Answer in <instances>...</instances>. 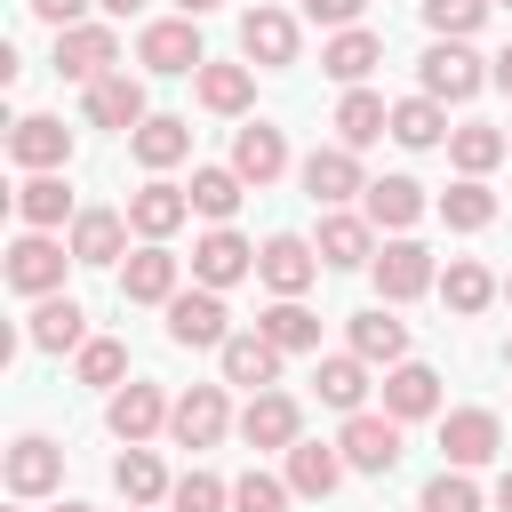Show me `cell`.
Segmentation results:
<instances>
[{"mask_svg":"<svg viewBox=\"0 0 512 512\" xmlns=\"http://www.w3.org/2000/svg\"><path fill=\"white\" fill-rule=\"evenodd\" d=\"M416 72H424V96H440V104H464V96H480V80H488V72H480V56H472L464 40L424 48V64H416Z\"/></svg>","mask_w":512,"mask_h":512,"instance_id":"cell-6","label":"cell"},{"mask_svg":"<svg viewBox=\"0 0 512 512\" xmlns=\"http://www.w3.org/2000/svg\"><path fill=\"white\" fill-rule=\"evenodd\" d=\"M240 272H256V248H248L232 224H216L208 240H192V280H200V288H232Z\"/></svg>","mask_w":512,"mask_h":512,"instance_id":"cell-14","label":"cell"},{"mask_svg":"<svg viewBox=\"0 0 512 512\" xmlns=\"http://www.w3.org/2000/svg\"><path fill=\"white\" fill-rule=\"evenodd\" d=\"M128 512H144V504H128Z\"/></svg>","mask_w":512,"mask_h":512,"instance_id":"cell-56","label":"cell"},{"mask_svg":"<svg viewBox=\"0 0 512 512\" xmlns=\"http://www.w3.org/2000/svg\"><path fill=\"white\" fill-rule=\"evenodd\" d=\"M448 152H456V168L464 176H488L512 144H504V128H488V120H464V128H448Z\"/></svg>","mask_w":512,"mask_h":512,"instance_id":"cell-36","label":"cell"},{"mask_svg":"<svg viewBox=\"0 0 512 512\" xmlns=\"http://www.w3.org/2000/svg\"><path fill=\"white\" fill-rule=\"evenodd\" d=\"M112 488H120L128 504H160V496H168L176 480H168V472H160V456H152V448L136 440V448H128L120 464H112Z\"/></svg>","mask_w":512,"mask_h":512,"instance_id":"cell-34","label":"cell"},{"mask_svg":"<svg viewBox=\"0 0 512 512\" xmlns=\"http://www.w3.org/2000/svg\"><path fill=\"white\" fill-rule=\"evenodd\" d=\"M288 480H272V472H240L232 480V512H288Z\"/></svg>","mask_w":512,"mask_h":512,"instance_id":"cell-43","label":"cell"},{"mask_svg":"<svg viewBox=\"0 0 512 512\" xmlns=\"http://www.w3.org/2000/svg\"><path fill=\"white\" fill-rule=\"evenodd\" d=\"M232 168H240V176L264 192V184L288 168V136H280V128H264V120H248V128L232 136Z\"/></svg>","mask_w":512,"mask_h":512,"instance_id":"cell-21","label":"cell"},{"mask_svg":"<svg viewBox=\"0 0 512 512\" xmlns=\"http://www.w3.org/2000/svg\"><path fill=\"white\" fill-rule=\"evenodd\" d=\"M440 216H448V232H488V224H496V192H488L480 176H464V184L440 192Z\"/></svg>","mask_w":512,"mask_h":512,"instance_id":"cell-38","label":"cell"},{"mask_svg":"<svg viewBox=\"0 0 512 512\" xmlns=\"http://www.w3.org/2000/svg\"><path fill=\"white\" fill-rule=\"evenodd\" d=\"M184 216H192V192H176V184H160V176H152L144 192H128V224H136L144 240H168Z\"/></svg>","mask_w":512,"mask_h":512,"instance_id":"cell-22","label":"cell"},{"mask_svg":"<svg viewBox=\"0 0 512 512\" xmlns=\"http://www.w3.org/2000/svg\"><path fill=\"white\" fill-rule=\"evenodd\" d=\"M256 96V64H200V104L208 112H248Z\"/></svg>","mask_w":512,"mask_h":512,"instance_id":"cell-35","label":"cell"},{"mask_svg":"<svg viewBox=\"0 0 512 512\" xmlns=\"http://www.w3.org/2000/svg\"><path fill=\"white\" fill-rule=\"evenodd\" d=\"M440 296H448V312H488V296H496V280H488V264H472V256H456V264L440 272Z\"/></svg>","mask_w":512,"mask_h":512,"instance_id":"cell-40","label":"cell"},{"mask_svg":"<svg viewBox=\"0 0 512 512\" xmlns=\"http://www.w3.org/2000/svg\"><path fill=\"white\" fill-rule=\"evenodd\" d=\"M8 152H16V168H64L72 160V128L64 120H48V112H32V120H16V136H8Z\"/></svg>","mask_w":512,"mask_h":512,"instance_id":"cell-16","label":"cell"},{"mask_svg":"<svg viewBox=\"0 0 512 512\" xmlns=\"http://www.w3.org/2000/svg\"><path fill=\"white\" fill-rule=\"evenodd\" d=\"M352 352H360V360L400 368V360H408V328H400L384 304H368V312H352Z\"/></svg>","mask_w":512,"mask_h":512,"instance_id":"cell-27","label":"cell"},{"mask_svg":"<svg viewBox=\"0 0 512 512\" xmlns=\"http://www.w3.org/2000/svg\"><path fill=\"white\" fill-rule=\"evenodd\" d=\"M184 192H192V208H200L208 224H224V216L240 208L248 176H240V168H192V184H184Z\"/></svg>","mask_w":512,"mask_h":512,"instance_id":"cell-37","label":"cell"},{"mask_svg":"<svg viewBox=\"0 0 512 512\" xmlns=\"http://www.w3.org/2000/svg\"><path fill=\"white\" fill-rule=\"evenodd\" d=\"M488 80H496V88H504V96H512V48H504V56H496V64H488Z\"/></svg>","mask_w":512,"mask_h":512,"instance_id":"cell-50","label":"cell"},{"mask_svg":"<svg viewBox=\"0 0 512 512\" xmlns=\"http://www.w3.org/2000/svg\"><path fill=\"white\" fill-rule=\"evenodd\" d=\"M504 8H512V0H504Z\"/></svg>","mask_w":512,"mask_h":512,"instance_id":"cell-59","label":"cell"},{"mask_svg":"<svg viewBox=\"0 0 512 512\" xmlns=\"http://www.w3.org/2000/svg\"><path fill=\"white\" fill-rule=\"evenodd\" d=\"M304 192H312L320 208H344L352 192H368V176H360V160H352V144H320V152L304 160Z\"/></svg>","mask_w":512,"mask_h":512,"instance_id":"cell-13","label":"cell"},{"mask_svg":"<svg viewBox=\"0 0 512 512\" xmlns=\"http://www.w3.org/2000/svg\"><path fill=\"white\" fill-rule=\"evenodd\" d=\"M56 72L80 80V88H96L104 72H120V40H112L104 24H64V32H56Z\"/></svg>","mask_w":512,"mask_h":512,"instance_id":"cell-2","label":"cell"},{"mask_svg":"<svg viewBox=\"0 0 512 512\" xmlns=\"http://www.w3.org/2000/svg\"><path fill=\"white\" fill-rule=\"evenodd\" d=\"M232 312H224V296L216 288H184V296H168V336L176 344H192V352H224V328Z\"/></svg>","mask_w":512,"mask_h":512,"instance_id":"cell-3","label":"cell"},{"mask_svg":"<svg viewBox=\"0 0 512 512\" xmlns=\"http://www.w3.org/2000/svg\"><path fill=\"white\" fill-rule=\"evenodd\" d=\"M56 480H64V448L40 440V432H24V440L8 448V488H16V496H48Z\"/></svg>","mask_w":512,"mask_h":512,"instance_id":"cell-19","label":"cell"},{"mask_svg":"<svg viewBox=\"0 0 512 512\" xmlns=\"http://www.w3.org/2000/svg\"><path fill=\"white\" fill-rule=\"evenodd\" d=\"M240 56L264 64V72L296 64V16H288V8H248V16H240Z\"/></svg>","mask_w":512,"mask_h":512,"instance_id":"cell-8","label":"cell"},{"mask_svg":"<svg viewBox=\"0 0 512 512\" xmlns=\"http://www.w3.org/2000/svg\"><path fill=\"white\" fill-rule=\"evenodd\" d=\"M168 504H176V512H224V504H232V488H224L216 472H184V480L168 488Z\"/></svg>","mask_w":512,"mask_h":512,"instance_id":"cell-45","label":"cell"},{"mask_svg":"<svg viewBox=\"0 0 512 512\" xmlns=\"http://www.w3.org/2000/svg\"><path fill=\"white\" fill-rule=\"evenodd\" d=\"M360 8H368V0H304V16H312V24H336V32L360 24Z\"/></svg>","mask_w":512,"mask_h":512,"instance_id":"cell-48","label":"cell"},{"mask_svg":"<svg viewBox=\"0 0 512 512\" xmlns=\"http://www.w3.org/2000/svg\"><path fill=\"white\" fill-rule=\"evenodd\" d=\"M496 512H512V472H504V480H496Z\"/></svg>","mask_w":512,"mask_h":512,"instance_id":"cell-52","label":"cell"},{"mask_svg":"<svg viewBox=\"0 0 512 512\" xmlns=\"http://www.w3.org/2000/svg\"><path fill=\"white\" fill-rule=\"evenodd\" d=\"M344 480V448H328V440H296L288 448V488L296 496H328Z\"/></svg>","mask_w":512,"mask_h":512,"instance_id":"cell-29","label":"cell"},{"mask_svg":"<svg viewBox=\"0 0 512 512\" xmlns=\"http://www.w3.org/2000/svg\"><path fill=\"white\" fill-rule=\"evenodd\" d=\"M416 512H480V488H472V480L448 464V472H440V480L416 496Z\"/></svg>","mask_w":512,"mask_h":512,"instance_id":"cell-47","label":"cell"},{"mask_svg":"<svg viewBox=\"0 0 512 512\" xmlns=\"http://www.w3.org/2000/svg\"><path fill=\"white\" fill-rule=\"evenodd\" d=\"M16 216L32 224V232H56L64 216H72V192H64V176H24V192H16Z\"/></svg>","mask_w":512,"mask_h":512,"instance_id":"cell-33","label":"cell"},{"mask_svg":"<svg viewBox=\"0 0 512 512\" xmlns=\"http://www.w3.org/2000/svg\"><path fill=\"white\" fill-rule=\"evenodd\" d=\"M240 440H248V448H296V400H288V392H248Z\"/></svg>","mask_w":512,"mask_h":512,"instance_id":"cell-18","label":"cell"},{"mask_svg":"<svg viewBox=\"0 0 512 512\" xmlns=\"http://www.w3.org/2000/svg\"><path fill=\"white\" fill-rule=\"evenodd\" d=\"M504 144H512V136H504Z\"/></svg>","mask_w":512,"mask_h":512,"instance_id":"cell-58","label":"cell"},{"mask_svg":"<svg viewBox=\"0 0 512 512\" xmlns=\"http://www.w3.org/2000/svg\"><path fill=\"white\" fill-rule=\"evenodd\" d=\"M496 440H504V424H496L488 408H448V416H440V456H448L456 472L488 464V456H496Z\"/></svg>","mask_w":512,"mask_h":512,"instance_id":"cell-7","label":"cell"},{"mask_svg":"<svg viewBox=\"0 0 512 512\" xmlns=\"http://www.w3.org/2000/svg\"><path fill=\"white\" fill-rule=\"evenodd\" d=\"M136 64H144V72H200L208 56H200V32H192V16L144 24V40H136Z\"/></svg>","mask_w":512,"mask_h":512,"instance_id":"cell-9","label":"cell"},{"mask_svg":"<svg viewBox=\"0 0 512 512\" xmlns=\"http://www.w3.org/2000/svg\"><path fill=\"white\" fill-rule=\"evenodd\" d=\"M56 512H88V504H56Z\"/></svg>","mask_w":512,"mask_h":512,"instance_id":"cell-54","label":"cell"},{"mask_svg":"<svg viewBox=\"0 0 512 512\" xmlns=\"http://www.w3.org/2000/svg\"><path fill=\"white\" fill-rule=\"evenodd\" d=\"M376 64H384V40H376V32H360V24H344V32L320 48V72H328V80H344V88H360Z\"/></svg>","mask_w":512,"mask_h":512,"instance_id":"cell-20","label":"cell"},{"mask_svg":"<svg viewBox=\"0 0 512 512\" xmlns=\"http://www.w3.org/2000/svg\"><path fill=\"white\" fill-rule=\"evenodd\" d=\"M504 304H512V280H504Z\"/></svg>","mask_w":512,"mask_h":512,"instance_id":"cell-55","label":"cell"},{"mask_svg":"<svg viewBox=\"0 0 512 512\" xmlns=\"http://www.w3.org/2000/svg\"><path fill=\"white\" fill-rule=\"evenodd\" d=\"M224 384H248V392H272V376H280V344L264 336V328H248V336H224Z\"/></svg>","mask_w":512,"mask_h":512,"instance_id":"cell-15","label":"cell"},{"mask_svg":"<svg viewBox=\"0 0 512 512\" xmlns=\"http://www.w3.org/2000/svg\"><path fill=\"white\" fill-rule=\"evenodd\" d=\"M224 424H232V408H224V384H192V392L168 408V432H176L184 448H216V440H224Z\"/></svg>","mask_w":512,"mask_h":512,"instance_id":"cell-11","label":"cell"},{"mask_svg":"<svg viewBox=\"0 0 512 512\" xmlns=\"http://www.w3.org/2000/svg\"><path fill=\"white\" fill-rule=\"evenodd\" d=\"M416 216H424V184H416V176H376V184H368V224L408 232Z\"/></svg>","mask_w":512,"mask_h":512,"instance_id":"cell-31","label":"cell"},{"mask_svg":"<svg viewBox=\"0 0 512 512\" xmlns=\"http://www.w3.org/2000/svg\"><path fill=\"white\" fill-rule=\"evenodd\" d=\"M256 328H264V336H272L280 352H312V344H320V320H312V312H304L296 296H280V304H272V312H264Z\"/></svg>","mask_w":512,"mask_h":512,"instance_id":"cell-41","label":"cell"},{"mask_svg":"<svg viewBox=\"0 0 512 512\" xmlns=\"http://www.w3.org/2000/svg\"><path fill=\"white\" fill-rule=\"evenodd\" d=\"M432 408H440V376H432L424 360H400V368L384 376V416L416 424V416H432Z\"/></svg>","mask_w":512,"mask_h":512,"instance_id":"cell-25","label":"cell"},{"mask_svg":"<svg viewBox=\"0 0 512 512\" xmlns=\"http://www.w3.org/2000/svg\"><path fill=\"white\" fill-rule=\"evenodd\" d=\"M176 8H184V16H208V8H216V0H176Z\"/></svg>","mask_w":512,"mask_h":512,"instance_id":"cell-53","label":"cell"},{"mask_svg":"<svg viewBox=\"0 0 512 512\" xmlns=\"http://www.w3.org/2000/svg\"><path fill=\"white\" fill-rule=\"evenodd\" d=\"M88 120L96 128H120V136H136L152 112H144V80H128V64L120 72H104L96 88H88Z\"/></svg>","mask_w":512,"mask_h":512,"instance_id":"cell-12","label":"cell"},{"mask_svg":"<svg viewBox=\"0 0 512 512\" xmlns=\"http://www.w3.org/2000/svg\"><path fill=\"white\" fill-rule=\"evenodd\" d=\"M256 272H264V288H272V296H304V288H312V272H320V248H304L296 232H272V240L256 248Z\"/></svg>","mask_w":512,"mask_h":512,"instance_id":"cell-10","label":"cell"},{"mask_svg":"<svg viewBox=\"0 0 512 512\" xmlns=\"http://www.w3.org/2000/svg\"><path fill=\"white\" fill-rule=\"evenodd\" d=\"M64 264H80L64 240L24 232V240L8 248V288H16V296H56V288H64Z\"/></svg>","mask_w":512,"mask_h":512,"instance_id":"cell-1","label":"cell"},{"mask_svg":"<svg viewBox=\"0 0 512 512\" xmlns=\"http://www.w3.org/2000/svg\"><path fill=\"white\" fill-rule=\"evenodd\" d=\"M128 144H136V160H144V168H176V160L192 152V120H176V112H152V120H144Z\"/></svg>","mask_w":512,"mask_h":512,"instance_id":"cell-30","label":"cell"},{"mask_svg":"<svg viewBox=\"0 0 512 512\" xmlns=\"http://www.w3.org/2000/svg\"><path fill=\"white\" fill-rule=\"evenodd\" d=\"M120 376H128V344L88 336V344H80V384H120Z\"/></svg>","mask_w":512,"mask_h":512,"instance_id":"cell-44","label":"cell"},{"mask_svg":"<svg viewBox=\"0 0 512 512\" xmlns=\"http://www.w3.org/2000/svg\"><path fill=\"white\" fill-rule=\"evenodd\" d=\"M24 8H32V16H40V24H56V32H64V24H72V16H80V8H88V0H24Z\"/></svg>","mask_w":512,"mask_h":512,"instance_id":"cell-49","label":"cell"},{"mask_svg":"<svg viewBox=\"0 0 512 512\" xmlns=\"http://www.w3.org/2000/svg\"><path fill=\"white\" fill-rule=\"evenodd\" d=\"M480 16H488V0H424V24H432L440 40H464V32H480Z\"/></svg>","mask_w":512,"mask_h":512,"instance_id":"cell-46","label":"cell"},{"mask_svg":"<svg viewBox=\"0 0 512 512\" xmlns=\"http://www.w3.org/2000/svg\"><path fill=\"white\" fill-rule=\"evenodd\" d=\"M392 136H400L408 152L440 144V136H448V120H440V96H408V104H392Z\"/></svg>","mask_w":512,"mask_h":512,"instance_id":"cell-39","label":"cell"},{"mask_svg":"<svg viewBox=\"0 0 512 512\" xmlns=\"http://www.w3.org/2000/svg\"><path fill=\"white\" fill-rule=\"evenodd\" d=\"M120 296H128V304H168V296H176V256H168L160 240H144V248L120 264Z\"/></svg>","mask_w":512,"mask_h":512,"instance_id":"cell-17","label":"cell"},{"mask_svg":"<svg viewBox=\"0 0 512 512\" xmlns=\"http://www.w3.org/2000/svg\"><path fill=\"white\" fill-rule=\"evenodd\" d=\"M312 384H320V400H328V408H344V416H352V408H360V392H368V368H360V352H336V360H320V376H312Z\"/></svg>","mask_w":512,"mask_h":512,"instance_id":"cell-42","label":"cell"},{"mask_svg":"<svg viewBox=\"0 0 512 512\" xmlns=\"http://www.w3.org/2000/svg\"><path fill=\"white\" fill-rule=\"evenodd\" d=\"M440 272H432V248L424 240H384L376 248V296L384 304H408V296H424Z\"/></svg>","mask_w":512,"mask_h":512,"instance_id":"cell-5","label":"cell"},{"mask_svg":"<svg viewBox=\"0 0 512 512\" xmlns=\"http://www.w3.org/2000/svg\"><path fill=\"white\" fill-rule=\"evenodd\" d=\"M160 424H168V400H160L152 384H120V392H112V432H120L128 448H136V440H152Z\"/></svg>","mask_w":512,"mask_h":512,"instance_id":"cell-28","label":"cell"},{"mask_svg":"<svg viewBox=\"0 0 512 512\" xmlns=\"http://www.w3.org/2000/svg\"><path fill=\"white\" fill-rule=\"evenodd\" d=\"M384 128H392V104H384L376 88H352V96L336 104V136H344L352 152H360V144H376Z\"/></svg>","mask_w":512,"mask_h":512,"instance_id":"cell-32","label":"cell"},{"mask_svg":"<svg viewBox=\"0 0 512 512\" xmlns=\"http://www.w3.org/2000/svg\"><path fill=\"white\" fill-rule=\"evenodd\" d=\"M128 232H136V224H128L120 208H80V216H72V256H80V264H112V256L128 248Z\"/></svg>","mask_w":512,"mask_h":512,"instance_id":"cell-23","label":"cell"},{"mask_svg":"<svg viewBox=\"0 0 512 512\" xmlns=\"http://www.w3.org/2000/svg\"><path fill=\"white\" fill-rule=\"evenodd\" d=\"M336 448H344L352 472H392V464H400V416H368V408H352L344 432H336Z\"/></svg>","mask_w":512,"mask_h":512,"instance_id":"cell-4","label":"cell"},{"mask_svg":"<svg viewBox=\"0 0 512 512\" xmlns=\"http://www.w3.org/2000/svg\"><path fill=\"white\" fill-rule=\"evenodd\" d=\"M24 336H32L40 352H80V344H88V312H80L72 296H40V304H32V328H24Z\"/></svg>","mask_w":512,"mask_h":512,"instance_id":"cell-24","label":"cell"},{"mask_svg":"<svg viewBox=\"0 0 512 512\" xmlns=\"http://www.w3.org/2000/svg\"><path fill=\"white\" fill-rule=\"evenodd\" d=\"M504 360H512V344H504Z\"/></svg>","mask_w":512,"mask_h":512,"instance_id":"cell-57","label":"cell"},{"mask_svg":"<svg viewBox=\"0 0 512 512\" xmlns=\"http://www.w3.org/2000/svg\"><path fill=\"white\" fill-rule=\"evenodd\" d=\"M320 264H336V272L376 264V224H368V216H328V224H320Z\"/></svg>","mask_w":512,"mask_h":512,"instance_id":"cell-26","label":"cell"},{"mask_svg":"<svg viewBox=\"0 0 512 512\" xmlns=\"http://www.w3.org/2000/svg\"><path fill=\"white\" fill-rule=\"evenodd\" d=\"M96 8H112V16H136V8H144V0H96Z\"/></svg>","mask_w":512,"mask_h":512,"instance_id":"cell-51","label":"cell"}]
</instances>
